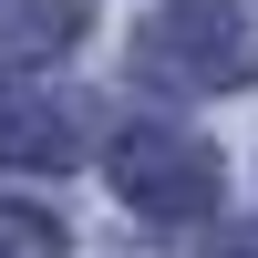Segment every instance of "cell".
<instances>
[{
	"label": "cell",
	"instance_id": "6da1fadb",
	"mask_svg": "<svg viewBox=\"0 0 258 258\" xmlns=\"http://www.w3.org/2000/svg\"><path fill=\"white\" fill-rule=\"evenodd\" d=\"M124 62L155 93H238V83H258V31L227 0H155L135 21V52Z\"/></svg>",
	"mask_w": 258,
	"mask_h": 258
},
{
	"label": "cell",
	"instance_id": "7a4b0ae2",
	"mask_svg": "<svg viewBox=\"0 0 258 258\" xmlns=\"http://www.w3.org/2000/svg\"><path fill=\"white\" fill-rule=\"evenodd\" d=\"M114 197L135 217H207L217 207V155L176 124H124L114 135Z\"/></svg>",
	"mask_w": 258,
	"mask_h": 258
},
{
	"label": "cell",
	"instance_id": "3957f363",
	"mask_svg": "<svg viewBox=\"0 0 258 258\" xmlns=\"http://www.w3.org/2000/svg\"><path fill=\"white\" fill-rule=\"evenodd\" d=\"M83 155V114L62 83H31L11 73L0 83V165H21V176H62V165Z\"/></svg>",
	"mask_w": 258,
	"mask_h": 258
},
{
	"label": "cell",
	"instance_id": "277c9868",
	"mask_svg": "<svg viewBox=\"0 0 258 258\" xmlns=\"http://www.w3.org/2000/svg\"><path fill=\"white\" fill-rule=\"evenodd\" d=\"M93 31V0H0V52H73Z\"/></svg>",
	"mask_w": 258,
	"mask_h": 258
},
{
	"label": "cell",
	"instance_id": "5b68a950",
	"mask_svg": "<svg viewBox=\"0 0 258 258\" xmlns=\"http://www.w3.org/2000/svg\"><path fill=\"white\" fill-rule=\"evenodd\" d=\"M0 258H73V238H62V217H41V207H11V197H0Z\"/></svg>",
	"mask_w": 258,
	"mask_h": 258
},
{
	"label": "cell",
	"instance_id": "8992f818",
	"mask_svg": "<svg viewBox=\"0 0 258 258\" xmlns=\"http://www.w3.org/2000/svg\"><path fill=\"white\" fill-rule=\"evenodd\" d=\"M207 258H258V217H248V227H217V238H207Z\"/></svg>",
	"mask_w": 258,
	"mask_h": 258
}]
</instances>
